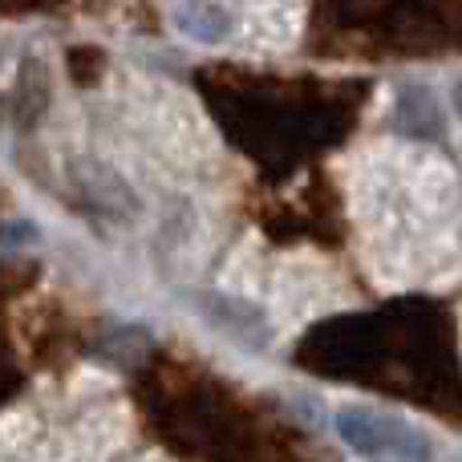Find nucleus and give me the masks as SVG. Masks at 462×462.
<instances>
[{
    "label": "nucleus",
    "instance_id": "2",
    "mask_svg": "<svg viewBox=\"0 0 462 462\" xmlns=\"http://www.w3.org/2000/svg\"><path fill=\"white\" fill-rule=\"evenodd\" d=\"M171 24L183 37L199 41V45H219V41L231 37V13L216 0H179L175 13H171Z\"/></svg>",
    "mask_w": 462,
    "mask_h": 462
},
{
    "label": "nucleus",
    "instance_id": "1",
    "mask_svg": "<svg viewBox=\"0 0 462 462\" xmlns=\"http://www.w3.org/2000/svg\"><path fill=\"white\" fill-rule=\"evenodd\" d=\"M337 434L369 462H430V447L410 422L374 410H341Z\"/></svg>",
    "mask_w": 462,
    "mask_h": 462
}]
</instances>
